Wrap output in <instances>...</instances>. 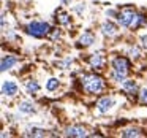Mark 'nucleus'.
Segmentation results:
<instances>
[{"mask_svg": "<svg viewBox=\"0 0 147 138\" xmlns=\"http://www.w3.org/2000/svg\"><path fill=\"white\" fill-rule=\"evenodd\" d=\"M82 92H86L87 95H101L106 89L108 84L106 80L98 73V71H92V73H84L82 76L78 80Z\"/></svg>", "mask_w": 147, "mask_h": 138, "instance_id": "1", "label": "nucleus"}, {"mask_svg": "<svg viewBox=\"0 0 147 138\" xmlns=\"http://www.w3.org/2000/svg\"><path fill=\"white\" fill-rule=\"evenodd\" d=\"M51 24L46 22V21H30V22H27L26 26H24V32L27 33V35L33 37V38H45V37H48L49 33H51Z\"/></svg>", "mask_w": 147, "mask_h": 138, "instance_id": "2", "label": "nucleus"}, {"mask_svg": "<svg viewBox=\"0 0 147 138\" xmlns=\"http://www.w3.org/2000/svg\"><path fill=\"white\" fill-rule=\"evenodd\" d=\"M131 59L127 57V56L122 54H115L114 57L111 59V71H115L119 75H123V76H128L131 71Z\"/></svg>", "mask_w": 147, "mask_h": 138, "instance_id": "3", "label": "nucleus"}, {"mask_svg": "<svg viewBox=\"0 0 147 138\" xmlns=\"http://www.w3.org/2000/svg\"><path fill=\"white\" fill-rule=\"evenodd\" d=\"M136 8L133 7V5H127V7H122L120 10H119L117 13V18H115V21H117V24L122 27V29H130L131 24H133V19L134 16H136Z\"/></svg>", "mask_w": 147, "mask_h": 138, "instance_id": "4", "label": "nucleus"}, {"mask_svg": "<svg viewBox=\"0 0 147 138\" xmlns=\"http://www.w3.org/2000/svg\"><path fill=\"white\" fill-rule=\"evenodd\" d=\"M87 64H89L90 68H92V71L101 73V71L106 68L108 59H106V54L103 51H98V52H93V54H90L89 57H87Z\"/></svg>", "mask_w": 147, "mask_h": 138, "instance_id": "5", "label": "nucleus"}, {"mask_svg": "<svg viewBox=\"0 0 147 138\" xmlns=\"http://www.w3.org/2000/svg\"><path fill=\"white\" fill-rule=\"evenodd\" d=\"M95 106H96V109H98L100 114H106V113H109L115 106L114 95H101L98 100H96Z\"/></svg>", "mask_w": 147, "mask_h": 138, "instance_id": "6", "label": "nucleus"}, {"mask_svg": "<svg viewBox=\"0 0 147 138\" xmlns=\"http://www.w3.org/2000/svg\"><path fill=\"white\" fill-rule=\"evenodd\" d=\"M65 137H71V138H84L87 137V127L82 124H73V125H68L67 128L63 130Z\"/></svg>", "mask_w": 147, "mask_h": 138, "instance_id": "7", "label": "nucleus"}, {"mask_svg": "<svg viewBox=\"0 0 147 138\" xmlns=\"http://www.w3.org/2000/svg\"><path fill=\"white\" fill-rule=\"evenodd\" d=\"M119 27L115 22H112V21L106 19L103 21V24L100 26V32H101L103 37H106V38H114V37L119 35Z\"/></svg>", "mask_w": 147, "mask_h": 138, "instance_id": "8", "label": "nucleus"}, {"mask_svg": "<svg viewBox=\"0 0 147 138\" xmlns=\"http://www.w3.org/2000/svg\"><path fill=\"white\" fill-rule=\"evenodd\" d=\"M95 38H96L95 32L92 29H86L78 38V46L79 48H89V46H92L95 43Z\"/></svg>", "mask_w": 147, "mask_h": 138, "instance_id": "9", "label": "nucleus"}, {"mask_svg": "<svg viewBox=\"0 0 147 138\" xmlns=\"http://www.w3.org/2000/svg\"><path fill=\"white\" fill-rule=\"evenodd\" d=\"M120 90L128 97H138L139 94V87H138V83L134 80H125L123 83H120Z\"/></svg>", "mask_w": 147, "mask_h": 138, "instance_id": "10", "label": "nucleus"}, {"mask_svg": "<svg viewBox=\"0 0 147 138\" xmlns=\"http://www.w3.org/2000/svg\"><path fill=\"white\" fill-rule=\"evenodd\" d=\"M18 92H19V86H18L14 81L5 80L3 83H2V95H3V97L13 99V97L18 95Z\"/></svg>", "mask_w": 147, "mask_h": 138, "instance_id": "11", "label": "nucleus"}, {"mask_svg": "<svg viewBox=\"0 0 147 138\" xmlns=\"http://www.w3.org/2000/svg\"><path fill=\"white\" fill-rule=\"evenodd\" d=\"M18 62H19V57H18V56H14V54H3V56H2V61H0V70L5 73V71L11 70Z\"/></svg>", "mask_w": 147, "mask_h": 138, "instance_id": "12", "label": "nucleus"}, {"mask_svg": "<svg viewBox=\"0 0 147 138\" xmlns=\"http://www.w3.org/2000/svg\"><path fill=\"white\" fill-rule=\"evenodd\" d=\"M71 21H73V18H71L70 13H67V11H63V10H57V13H55V22H57V26L70 27Z\"/></svg>", "mask_w": 147, "mask_h": 138, "instance_id": "13", "label": "nucleus"}, {"mask_svg": "<svg viewBox=\"0 0 147 138\" xmlns=\"http://www.w3.org/2000/svg\"><path fill=\"white\" fill-rule=\"evenodd\" d=\"M120 137L123 138H138V137H142V135H146L142 132V128L141 127H134V125H131V127H125L120 130Z\"/></svg>", "mask_w": 147, "mask_h": 138, "instance_id": "14", "label": "nucleus"}, {"mask_svg": "<svg viewBox=\"0 0 147 138\" xmlns=\"http://www.w3.org/2000/svg\"><path fill=\"white\" fill-rule=\"evenodd\" d=\"M147 26V14L144 13V11H139V13H136V16H134L133 19V24H131L130 29L131 30H139L141 27Z\"/></svg>", "mask_w": 147, "mask_h": 138, "instance_id": "15", "label": "nucleus"}, {"mask_svg": "<svg viewBox=\"0 0 147 138\" xmlns=\"http://www.w3.org/2000/svg\"><path fill=\"white\" fill-rule=\"evenodd\" d=\"M127 56L131 59V61H139V59H142V46H141V45H134V43H133V45L128 48Z\"/></svg>", "mask_w": 147, "mask_h": 138, "instance_id": "16", "label": "nucleus"}, {"mask_svg": "<svg viewBox=\"0 0 147 138\" xmlns=\"http://www.w3.org/2000/svg\"><path fill=\"white\" fill-rule=\"evenodd\" d=\"M18 109H19L21 113H24V114H33V113L36 111L35 105H33L32 102H29V100H21L19 105H18Z\"/></svg>", "mask_w": 147, "mask_h": 138, "instance_id": "17", "label": "nucleus"}, {"mask_svg": "<svg viewBox=\"0 0 147 138\" xmlns=\"http://www.w3.org/2000/svg\"><path fill=\"white\" fill-rule=\"evenodd\" d=\"M26 90L30 97H35L40 92V83L36 80H27L26 81Z\"/></svg>", "mask_w": 147, "mask_h": 138, "instance_id": "18", "label": "nucleus"}, {"mask_svg": "<svg viewBox=\"0 0 147 138\" xmlns=\"http://www.w3.org/2000/svg\"><path fill=\"white\" fill-rule=\"evenodd\" d=\"M24 135H27V137H46L48 132L45 128H40V127H29Z\"/></svg>", "mask_w": 147, "mask_h": 138, "instance_id": "19", "label": "nucleus"}, {"mask_svg": "<svg viewBox=\"0 0 147 138\" xmlns=\"http://www.w3.org/2000/svg\"><path fill=\"white\" fill-rule=\"evenodd\" d=\"M48 38L51 40V41H54V43L60 41V40H62V29H60V26L52 27V29H51V33L48 35Z\"/></svg>", "mask_w": 147, "mask_h": 138, "instance_id": "20", "label": "nucleus"}, {"mask_svg": "<svg viewBox=\"0 0 147 138\" xmlns=\"http://www.w3.org/2000/svg\"><path fill=\"white\" fill-rule=\"evenodd\" d=\"M59 87H60L59 78H49V80L46 81V90H48V92H54V90L59 89Z\"/></svg>", "mask_w": 147, "mask_h": 138, "instance_id": "21", "label": "nucleus"}, {"mask_svg": "<svg viewBox=\"0 0 147 138\" xmlns=\"http://www.w3.org/2000/svg\"><path fill=\"white\" fill-rule=\"evenodd\" d=\"M138 103L142 106H147V87H144V89H139V94H138L136 97Z\"/></svg>", "mask_w": 147, "mask_h": 138, "instance_id": "22", "label": "nucleus"}, {"mask_svg": "<svg viewBox=\"0 0 147 138\" xmlns=\"http://www.w3.org/2000/svg\"><path fill=\"white\" fill-rule=\"evenodd\" d=\"M71 64H73V57H65L63 61H60L57 65H59L60 68H63V70H67V68L71 67Z\"/></svg>", "mask_w": 147, "mask_h": 138, "instance_id": "23", "label": "nucleus"}, {"mask_svg": "<svg viewBox=\"0 0 147 138\" xmlns=\"http://www.w3.org/2000/svg\"><path fill=\"white\" fill-rule=\"evenodd\" d=\"M3 33H7V37H8V41H14V40H19V37L14 33V30H11V29H8V32L7 30H3Z\"/></svg>", "mask_w": 147, "mask_h": 138, "instance_id": "24", "label": "nucleus"}, {"mask_svg": "<svg viewBox=\"0 0 147 138\" xmlns=\"http://www.w3.org/2000/svg\"><path fill=\"white\" fill-rule=\"evenodd\" d=\"M73 11H74V13H78V14H82L84 11H86V5H84V3H78L76 7H73Z\"/></svg>", "mask_w": 147, "mask_h": 138, "instance_id": "25", "label": "nucleus"}, {"mask_svg": "<svg viewBox=\"0 0 147 138\" xmlns=\"http://www.w3.org/2000/svg\"><path fill=\"white\" fill-rule=\"evenodd\" d=\"M139 43H141V46H142V49H144V51H147V33H144V35H141V38H139Z\"/></svg>", "mask_w": 147, "mask_h": 138, "instance_id": "26", "label": "nucleus"}, {"mask_svg": "<svg viewBox=\"0 0 147 138\" xmlns=\"http://www.w3.org/2000/svg\"><path fill=\"white\" fill-rule=\"evenodd\" d=\"M117 13H119V10H106V16H111V18H117Z\"/></svg>", "mask_w": 147, "mask_h": 138, "instance_id": "27", "label": "nucleus"}, {"mask_svg": "<svg viewBox=\"0 0 147 138\" xmlns=\"http://www.w3.org/2000/svg\"><path fill=\"white\" fill-rule=\"evenodd\" d=\"M68 2H71V0H62V3H63V5H67Z\"/></svg>", "mask_w": 147, "mask_h": 138, "instance_id": "28", "label": "nucleus"}]
</instances>
